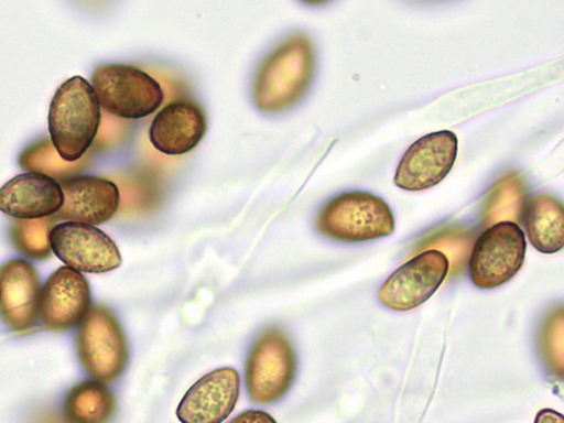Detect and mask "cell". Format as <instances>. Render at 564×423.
<instances>
[{"label": "cell", "instance_id": "20", "mask_svg": "<svg viewBox=\"0 0 564 423\" xmlns=\"http://www.w3.org/2000/svg\"><path fill=\"white\" fill-rule=\"evenodd\" d=\"M525 192L520 178L508 175L502 178L492 192L487 205L486 220L489 225L500 221L519 224L525 207ZM520 225V224H519Z\"/></svg>", "mask_w": 564, "mask_h": 423}, {"label": "cell", "instance_id": "13", "mask_svg": "<svg viewBox=\"0 0 564 423\" xmlns=\"http://www.w3.org/2000/svg\"><path fill=\"white\" fill-rule=\"evenodd\" d=\"M207 130V115L202 106L192 99H178L155 116L149 135L160 153L181 156L197 149Z\"/></svg>", "mask_w": 564, "mask_h": 423}, {"label": "cell", "instance_id": "22", "mask_svg": "<svg viewBox=\"0 0 564 423\" xmlns=\"http://www.w3.org/2000/svg\"><path fill=\"white\" fill-rule=\"evenodd\" d=\"M542 350L550 369L563 375V310H556L546 319L542 333Z\"/></svg>", "mask_w": 564, "mask_h": 423}, {"label": "cell", "instance_id": "1", "mask_svg": "<svg viewBox=\"0 0 564 423\" xmlns=\"http://www.w3.org/2000/svg\"><path fill=\"white\" fill-rule=\"evenodd\" d=\"M315 72V51L308 36L295 34L282 42L260 66L253 85L259 110L279 112L296 105Z\"/></svg>", "mask_w": 564, "mask_h": 423}, {"label": "cell", "instance_id": "10", "mask_svg": "<svg viewBox=\"0 0 564 423\" xmlns=\"http://www.w3.org/2000/svg\"><path fill=\"white\" fill-rule=\"evenodd\" d=\"M55 256L80 273H107L118 269L122 257L118 246L96 226L66 221L51 232Z\"/></svg>", "mask_w": 564, "mask_h": 423}, {"label": "cell", "instance_id": "5", "mask_svg": "<svg viewBox=\"0 0 564 423\" xmlns=\"http://www.w3.org/2000/svg\"><path fill=\"white\" fill-rule=\"evenodd\" d=\"M77 351L94 380L112 383L120 378L129 359L128 341L109 308L96 305L88 311L79 326Z\"/></svg>", "mask_w": 564, "mask_h": 423}, {"label": "cell", "instance_id": "17", "mask_svg": "<svg viewBox=\"0 0 564 423\" xmlns=\"http://www.w3.org/2000/svg\"><path fill=\"white\" fill-rule=\"evenodd\" d=\"M523 223L532 246L543 254H555L564 248V209L561 202L540 193L527 200Z\"/></svg>", "mask_w": 564, "mask_h": 423}, {"label": "cell", "instance_id": "23", "mask_svg": "<svg viewBox=\"0 0 564 423\" xmlns=\"http://www.w3.org/2000/svg\"><path fill=\"white\" fill-rule=\"evenodd\" d=\"M229 423H276V421L264 411L249 410L235 416Z\"/></svg>", "mask_w": 564, "mask_h": 423}, {"label": "cell", "instance_id": "11", "mask_svg": "<svg viewBox=\"0 0 564 423\" xmlns=\"http://www.w3.org/2000/svg\"><path fill=\"white\" fill-rule=\"evenodd\" d=\"M241 380L237 369L225 367L205 375L182 398L181 423H223L237 406Z\"/></svg>", "mask_w": 564, "mask_h": 423}, {"label": "cell", "instance_id": "3", "mask_svg": "<svg viewBox=\"0 0 564 423\" xmlns=\"http://www.w3.org/2000/svg\"><path fill=\"white\" fill-rule=\"evenodd\" d=\"M315 225L317 231L328 239L360 243L390 237L395 230V218L382 198L352 192L328 202Z\"/></svg>", "mask_w": 564, "mask_h": 423}, {"label": "cell", "instance_id": "9", "mask_svg": "<svg viewBox=\"0 0 564 423\" xmlns=\"http://www.w3.org/2000/svg\"><path fill=\"white\" fill-rule=\"evenodd\" d=\"M457 154L458 139L453 131L423 135L402 156L394 183L400 189L411 193L432 189L451 173Z\"/></svg>", "mask_w": 564, "mask_h": 423}, {"label": "cell", "instance_id": "14", "mask_svg": "<svg viewBox=\"0 0 564 423\" xmlns=\"http://www.w3.org/2000/svg\"><path fill=\"white\" fill-rule=\"evenodd\" d=\"M61 185L64 205L56 219L97 226L112 219L120 208L119 186L109 178L75 176Z\"/></svg>", "mask_w": 564, "mask_h": 423}, {"label": "cell", "instance_id": "19", "mask_svg": "<svg viewBox=\"0 0 564 423\" xmlns=\"http://www.w3.org/2000/svg\"><path fill=\"white\" fill-rule=\"evenodd\" d=\"M86 154L76 163L64 161L56 151L51 138L45 137L34 141L19 158L20 166L31 173L50 176L58 182L67 181L79 174L88 162Z\"/></svg>", "mask_w": 564, "mask_h": 423}, {"label": "cell", "instance_id": "8", "mask_svg": "<svg viewBox=\"0 0 564 423\" xmlns=\"http://www.w3.org/2000/svg\"><path fill=\"white\" fill-rule=\"evenodd\" d=\"M449 269L451 262L442 251H422L388 278L379 292V299L393 311L417 308L436 294Z\"/></svg>", "mask_w": 564, "mask_h": 423}, {"label": "cell", "instance_id": "15", "mask_svg": "<svg viewBox=\"0 0 564 423\" xmlns=\"http://www.w3.org/2000/svg\"><path fill=\"white\" fill-rule=\"evenodd\" d=\"M41 281L34 267L15 259L0 267V315L13 330H30L40 314Z\"/></svg>", "mask_w": 564, "mask_h": 423}, {"label": "cell", "instance_id": "4", "mask_svg": "<svg viewBox=\"0 0 564 423\" xmlns=\"http://www.w3.org/2000/svg\"><path fill=\"white\" fill-rule=\"evenodd\" d=\"M91 87L108 115L140 120L156 112L165 100L160 82L132 65L104 64L91 75Z\"/></svg>", "mask_w": 564, "mask_h": 423}, {"label": "cell", "instance_id": "12", "mask_svg": "<svg viewBox=\"0 0 564 423\" xmlns=\"http://www.w3.org/2000/svg\"><path fill=\"white\" fill-rule=\"evenodd\" d=\"M90 303L87 279L69 267H62L51 275L42 290V323L50 330H70L82 323L90 310Z\"/></svg>", "mask_w": 564, "mask_h": 423}, {"label": "cell", "instance_id": "7", "mask_svg": "<svg viewBox=\"0 0 564 423\" xmlns=\"http://www.w3.org/2000/svg\"><path fill=\"white\" fill-rule=\"evenodd\" d=\"M297 372V358L289 338L278 328L264 332L253 345L246 365L250 399L268 404L284 397Z\"/></svg>", "mask_w": 564, "mask_h": 423}, {"label": "cell", "instance_id": "21", "mask_svg": "<svg viewBox=\"0 0 564 423\" xmlns=\"http://www.w3.org/2000/svg\"><path fill=\"white\" fill-rule=\"evenodd\" d=\"M55 224V217L17 219L12 227V240L15 248L25 257L34 260L52 257L51 232Z\"/></svg>", "mask_w": 564, "mask_h": 423}, {"label": "cell", "instance_id": "2", "mask_svg": "<svg viewBox=\"0 0 564 423\" xmlns=\"http://www.w3.org/2000/svg\"><path fill=\"white\" fill-rule=\"evenodd\" d=\"M102 108L90 83L75 76L66 80L53 98L48 124L53 144L68 163L80 161L97 139Z\"/></svg>", "mask_w": 564, "mask_h": 423}, {"label": "cell", "instance_id": "24", "mask_svg": "<svg viewBox=\"0 0 564 423\" xmlns=\"http://www.w3.org/2000/svg\"><path fill=\"white\" fill-rule=\"evenodd\" d=\"M534 423H564V416L555 410L543 409L536 414Z\"/></svg>", "mask_w": 564, "mask_h": 423}, {"label": "cell", "instance_id": "18", "mask_svg": "<svg viewBox=\"0 0 564 423\" xmlns=\"http://www.w3.org/2000/svg\"><path fill=\"white\" fill-rule=\"evenodd\" d=\"M116 412V399L99 381H85L72 389L65 401L68 423H109Z\"/></svg>", "mask_w": 564, "mask_h": 423}, {"label": "cell", "instance_id": "6", "mask_svg": "<svg viewBox=\"0 0 564 423\" xmlns=\"http://www.w3.org/2000/svg\"><path fill=\"white\" fill-rule=\"evenodd\" d=\"M527 237L519 224L499 221L487 228L476 242L469 258V276L484 291L496 290L523 268Z\"/></svg>", "mask_w": 564, "mask_h": 423}, {"label": "cell", "instance_id": "16", "mask_svg": "<svg viewBox=\"0 0 564 423\" xmlns=\"http://www.w3.org/2000/svg\"><path fill=\"white\" fill-rule=\"evenodd\" d=\"M63 205L62 185L43 174L26 172L0 187V212L15 219L54 217Z\"/></svg>", "mask_w": 564, "mask_h": 423}]
</instances>
